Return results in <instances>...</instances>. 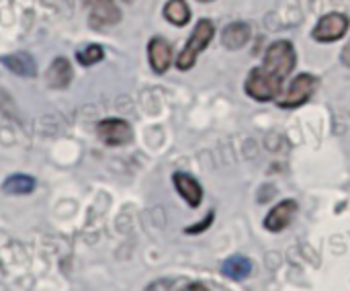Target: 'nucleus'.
I'll use <instances>...</instances> for the list:
<instances>
[{
  "instance_id": "nucleus-1",
  "label": "nucleus",
  "mask_w": 350,
  "mask_h": 291,
  "mask_svg": "<svg viewBox=\"0 0 350 291\" xmlns=\"http://www.w3.org/2000/svg\"><path fill=\"white\" fill-rule=\"evenodd\" d=\"M213 35H215V27H213V23H211L209 18H201V21L195 25V29H193V33H191L189 41H187V43H185V47H183V51H180V53H178V58H176V66H178V70H183V72L191 70V68L195 66V62H197L199 53H201V51L211 43Z\"/></svg>"
},
{
  "instance_id": "nucleus-2",
  "label": "nucleus",
  "mask_w": 350,
  "mask_h": 291,
  "mask_svg": "<svg viewBox=\"0 0 350 291\" xmlns=\"http://www.w3.org/2000/svg\"><path fill=\"white\" fill-rule=\"evenodd\" d=\"M246 94L252 97L258 103H269L281 97L283 92V78H279L277 74L269 72L265 66L254 68L248 78H246Z\"/></svg>"
},
{
  "instance_id": "nucleus-3",
  "label": "nucleus",
  "mask_w": 350,
  "mask_h": 291,
  "mask_svg": "<svg viewBox=\"0 0 350 291\" xmlns=\"http://www.w3.org/2000/svg\"><path fill=\"white\" fill-rule=\"evenodd\" d=\"M295 62H297V55H295V47L291 41H275L273 45H269L267 53H265V68L273 74H277L279 78H287L293 68H295Z\"/></svg>"
},
{
  "instance_id": "nucleus-4",
  "label": "nucleus",
  "mask_w": 350,
  "mask_h": 291,
  "mask_svg": "<svg viewBox=\"0 0 350 291\" xmlns=\"http://www.w3.org/2000/svg\"><path fill=\"white\" fill-rule=\"evenodd\" d=\"M316 86H318V78H316L314 74H299V76H295V78L289 82L287 90L281 92V97H279V107H281V109H295V107H301L304 103L310 101V97L314 94Z\"/></svg>"
},
{
  "instance_id": "nucleus-5",
  "label": "nucleus",
  "mask_w": 350,
  "mask_h": 291,
  "mask_svg": "<svg viewBox=\"0 0 350 291\" xmlns=\"http://www.w3.org/2000/svg\"><path fill=\"white\" fill-rule=\"evenodd\" d=\"M350 27V18L342 12H328L324 14L312 31V37L320 43H332L347 35Z\"/></svg>"
},
{
  "instance_id": "nucleus-6",
  "label": "nucleus",
  "mask_w": 350,
  "mask_h": 291,
  "mask_svg": "<svg viewBox=\"0 0 350 291\" xmlns=\"http://www.w3.org/2000/svg\"><path fill=\"white\" fill-rule=\"evenodd\" d=\"M96 136L107 146H125L131 142L133 131L125 119H103L96 125Z\"/></svg>"
},
{
  "instance_id": "nucleus-7",
  "label": "nucleus",
  "mask_w": 350,
  "mask_h": 291,
  "mask_svg": "<svg viewBox=\"0 0 350 291\" xmlns=\"http://www.w3.org/2000/svg\"><path fill=\"white\" fill-rule=\"evenodd\" d=\"M92 27H109L121 21V10L113 0H84Z\"/></svg>"
},
{
  "instance_id": "nucleus-8",
  "label": "nucleus",
  "mask_w": 350,
  "mask_h": 291,
  "mask_svg": "<svg viewBox=\"0 0 350 291\" xmlns=\"http://www.w3.org/2000/svg\"><path fill=\"white\" fill-rule=\"evenodd\" d=\"M297 210H299V205H297L295 199H285V201L277 203V205L269 212V216L265 218V228H267L269 232H275V234L281 232V230H285V228L293 222Z\"/></svg>"
},
{
  "instance_id": "nucleus-9",
  "label": "nucleus",
  "mask_w": 350,
  "mask_h": 291,
  "mask_svg": "<svg viewBox=\"0 0 350 291\" xmlns=\"http://www.w3.org/2000/svg\"><path fill=\"white\" fill-rule=\"evenodd\" d=\"M150 66L156 74H164L172 64V45L164 37H154L148 43Z\"/></svg>"
},
{
  "instance_id": "nucleus-10",
  "label": "nucleus",
  "mask_w": 350,
  "mask_h": 291,
  "mask_svg": "<svg viewBox=\"0 0 350 291\" xmlns=\"http://www.w3.org/2000/svg\"><path fill=\"white\" fill-rule=\"evenodd\" d=\"M172 181H174V187H176L178 195L191 207H199L201 205V201H203V187H201V183L195 177H191L189 173H174Z\"/></svg>"
},
{
  "instance_id": "nucleus-11",
  "label": "nucleus",
  "mask_w": 350,
  "mask_h": 291,
  "mask_svg": "<svg viewBox=\"0 0 350 291\" xmlns=\"http://www.w3.org/2000/svg\"><path fill=\"white\" fill-rule=\"evenodd\" d=\"M252 37V25L244 21L230 23L221 33V43L226 49H242Z\"/></svg>"
},
{
  "instance_id": "nucleus-12",
  "label": "nucleus",
  "mask_w": 350,
  "mask_h": 291,
  "mask_svg": "<svg viewBox=\"0 0 350 291\" xmlns=\"http://www.w3.org/2000/svg\"><path fill=\"white\" fill-rule=\"evenodd\" d=\"M0 62L14 74L18 76H35L37 74V64L27 51H14L10 55H2Z\"/></svg>"
},
{
  "instance_id": "nucleus-13",
  "label": "nucleus",
  "mask_w": 350,
  "mask_h": 291,
  "mask_svg": "<svg viewBox=\"0 0 350 291\" xmlns=\"http://www.w3.org/2000/svg\"><path fill=\"white\" fill-rule=\"evenodd\" d=\"M47 82L53 88H66L72 82V66L66 58H55L47 70Z\"/></svg>"
},
{
  "instance_id": "nucleus-14",
  "label": "nucleus",
  "mask_w": 350,
  "mask_h": 291,
  "mask_svg": "<svg viewBox=\"0 0 350 291\" xmlns=\"http://www.w3.org/2000/svg\"><path fill=\"white\" fill-rule=\"evenodd\" d=\"M221 273L234 281H244L250 277L252 273V263L242 257V255H236V257H230L224 265H221Z\"/></svg>"
},
{
  "instance_id": "nucleus-15",
  "label": "nucleus",
  "mask_w": 350,
  "mask_h": 291,
  "mask_svg": "<svg viewBox=\"0 0 350 291\" xmlns=\"http://www.w3.org/2000/svg\"><path fill=\"white\" fill-rule=\"evenodd\" d=\"M164 16L168 23H172L176 27H185L191 21V8H189L187 0H168L164 6Z\"/></svg>"
},
{
  "instance_id": "nucleus-16",
  "label": "nucleus",
  "mask_w": 350,
  "mask_h": 291,
  "mask_svg": "<svg viewBox=\"0 0 350 291\" xmlns=\"http://www.w3.org/2000/svg\"><path fill=\"white\" fill-rule=\"evenodd\" d=\"M2 191L8 195H29L35 191V179L29 175H10L2 183Z\"/></svg>"
},
{
  "instance_id": "nucleus-17",
  "label": "nucleus",
  "mask_w": 350,
  "mask_h": 291,
  "mask_svg": "<svg viewBox=\"0 0 350 291\" xmlns=\"http://www.w3.org/2000/svg\"><path fill=\"white\" fill-rule=\"evenodd\" d=\"M103 55H105V51H103L100 45H88V47H84L82 51H78L76 58H78V62H80L82 66H92V64L100 62Z\"/></svg>"
},
{
  "instance_id": "nucleus-18",
  "label": "nucleus",
  "mask_w": 350,
  "mask_h": 291,
  "mask_svg": "<svg viewBox=\"0 0 350 291\" xmlns=\"http://www.w3.org/2000/svg\"><path fill=\"white\" fill-rule=\"evenodd\" d=\"M213 212H209L207 214V218H205V222L201 220V222H197L195 226H189V228H185V234H201V232H205L209 226H211V222H213Z\"/></svg>"
},
{
  "instance_id": "nucleus-19",
  "label": "nucleus",
  "mask_w": 350,
  "mask_h": 291,
  "mask_svg": "<svg viewBox=\"0 0 350 291\" xmlns=\"http://www.w3.org/2000/svg\"><path fill=\"white\" fill-rule=\"evenodd\" d=\"M340 60H342V64L350 68V41L345 45V49H342V55H340Z\"/></svg>"
},
{
  "instance_id": "nucleus-20",
  "label": "nucleus",
  "mask_w": 350,
  "mask_h": 291,
  "mask_svg": "<svg viewBox=\"0 0 350 291\" xmlns=\"http://www.w3.org/2000/svg\"><path fill=\"white\" fill-rule=\"evenodd\" d=\"M183 291H209V288H207V286H203V283H197V281H195V283H189V286H187Z\"/></svg>"
},
{
  "instance_id": "nucleus-21",
  "label": "nucleus",
  "mask_w": 350,
  "mask_h": 291,
  "mask_svg": "<svg viewBox=\"0 0 350 291\" xmlns=\"http://www.w3.org/2000/svg\"><path fill=\"white\" fill-rule=\"evenodd\" d=\"M199 2H211V0H199Z\"/></svg>"
}]
</instances>
